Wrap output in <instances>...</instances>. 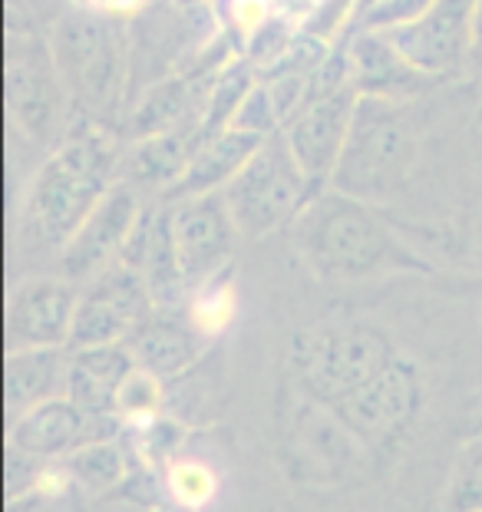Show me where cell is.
Wrapping results in <instances>:
<instances>
[{
  "mask_svg": "<svg viewBox=\"0 0 482 512\" xmlns=\"http://www.w3.org/2000/svg\"><path fill=\"white\" fill-rule=\"evenodd\" d=\"M126 139L93 119L76 116L70 133L40 159L27 185L24 232L34 252L53 261L67 248L106 192L123 179Z\"/></svg>",
  "mask_w": 482,
  "mask_h": 512,
  "instance_id": "cell-2",
  "label": "cell"
},
{
  "mask_svg": "<svg viewBox=\"0 0 482 512\" xmlns=\"http://www.w3.org/2000/svg\"><path fill=\"white\" fill-rule=\"evenodd\" d=\"M360 93L350 83L337 86V90L317 93L304 110L281 129L284 139L311 179L317 192L331 189L334 172L341 166V156L350 139V126H354Z\"/></svg>",
  "mask_w": 482,
  "mask_h": 512,
  "instance_id": "cell-12",
  "label": "cell"
},
{
  "mask_svg": "<svg viewBox=\"0 0 482 512\" xmlns=\"http://www.w3.org/2000/svg\"><path fill=\"white\" fill-rule=\"evenodd\" d=\"M136 367L149 370L162 380L182 377L202 361L208 341L189 324L182 308H156V314L139 324L126 341Z\"/></svg>",
  "mask_w": 482,
  "mask_h": 512,
  "instance_id": "cell-15",
  "label": "cell"
},
{
  "mask_svg": "<svg viewBox=\"0 0 482 512\" xmlns=\"http://www.w3.org/2000/svg\"><path fill=\"white\" fill-rule=\"evenodd\" d=\"M403 347L387 328L364 318H331L294 331L288 344L291 380L308 394L317 407L354 394L383 374Z\"/></svg>",
  "mask_w": 482,
  "mask_h": 512,
  "instance_id": "cell-4",
  "label": "cell"
},
{
  "mask_svg": "<svg viewBox=\"0 0 482 512\" xmlns=\"http://www.w3.org/2000/svg\"><path fill=\"white\" fill-rule=\"evenodd\" d=\"M423 380V367L403 351L370 384L357 387L354 394L324 410L341 423L344 433L360 437L370 450H383V446L400 443L413 430L426 400Z\"/></svg>",
  "mask_w": 482,
  "mask_h": 512,
  "instance_id": "cell-7",
  "label": "cell"
},
{
  "mask_svg": "<svg viewBox=\"0 0 482 512\" xmlns=\"http://www.w3.org/2000/svg\"><path fill=\"white\" fill-rule=\"evenodd\" d=\"M436 0H377L374 7H367L354 24H350L347 34L354 30H374V34H390V30H400L420 20L426 10H430Z\"/></svg>",
  "mask_w": 482,
  "mask_h": 512,
  "instance_id": "cell-27",
  "label": "cell"
},
{
  "mask_svg": "<svg viewBox=\"0 0 482 512\" xmlns=\"http://www.w3.org/2000/svg\"><path fill=\"white\" fill-rule=\"evenodd\" d=\"M443 512H482V433L459 446L449 466Z\"/></svg>",
  "mask_w": 482,
  "mask_h": 512,
  "instance_id": "cell-23",
  "label": "cell"
},
{
  "mask_svg": "<svg viewBox=\"0 0 482 512\" xmlns=\"http://www.w3.org/2000/svg\"><path fill=\"white\" fill-rule=\"evenodd\" d=\"M238 308H241L238 278H235V268H228V271H222V275L195 285L189 291V301H185L182 311H185V318H189L192 328L212 344L235 328Z\"/></svg>",
  "mask_w": 482,
  "mask_h": 512,
  "instance_id": "cell-21",
  "label": "cell"
},
{
  "mask_svg": "<svg viewBox=\"0 0 482 512\" xmlns=\"http://www.w3.org/2000/svg\"><path fill=\"white\" fill-rule=\"evenodd\" d=\"M7 34L10 116H14V126L24 136V143L47 156L70 133L76 119L57 57H53L50 24H43V17L30 0H24V7L14 0Z\"/></svg>",
  "mask_w": 482,
  "mask_h": 512,
  "instance_id": "cell-5",
  "label": "cell"
},
{
  "mask_svg": "<svg viewBox=\"0 0 482 512\" xmlns=\"http://www.w3.org/2000/svg\"><path fill=\"white\" fill-rule=\"evenodd\" d=\"M126 470H129V460L116 446V440L83 446V450L70 453V460H67V473L76 483L93 489V493H103V489H113L116 483H123Z\"/></svg>",
  "mask_w": 482,
  "mask_h": 512,
  "instance_id": "cell-24",
  "label": "cell"
},
{
  "mask_svg": "<svg viewBox=\"0 0 482 512\" xmlns=\"http://www.w3.org/2000/svg\"><path fill=\"white\" fill-rule=\"evenodd\" d=\"M156 314V301L142 278V271L113 261L93 281L80 285V308H76L70 351L100 344H126L139 324Z\"/></svg>",
  "mask_w": 482,
  "mask_h": 512,
  "instance_id": "cell-8",
  "label": "cell"
},
{
  "mask_svg": "<svg viewBox=\"0 0 482 512\" xmlns=\"http://www.w3.org/2000/svg\"><path fill=\"white\" fill-rule=\"evenodd\" d=\"M133 370L136 361L126 344L76 347L70 351L67 367V397L86 417L119 413V394H123V384Z\"/></svg>",
  "mask_w": 482,
  "mask_h": 512,
  "instance_id": "cell-16",
  "label": "cell"
},
{
  "mask_svg": "<svg viewBox=\"0 0 482 512\" xmlns=\"http://www.w3.org/2000/svg\"><path fill=\"white\" fill-rule=\"evenodd\" d=\"M278 0H222L218 4V34H222L238 57H245L251 43L278 17Z\"/></svg>",
  "mask_w": 482,
  "mask_h": 512,
  "instance_id": "cell-22",
  "label": "cell"
},
{
  "mask_svg": "<svg viewBox=\"0 0 482 512\" xmlns=\"http://www.w3.org/2000/svg\"><path fill=\"white\" fill-rule=\"evenodd\" d=\"M291 252L314 281L331 288L383 278H436L440 265L403 232L390 212L347 192L324 189L288 228Z\"/></svg>",
  "mask_w": 482,
  "mask_h": 512,
  "instance_id": "cell-1",
  "label": "cell"
},
{
  "mask_svg": "<svg viewBox=\"0 0 482 512\" xmlns=\"http://www.w3.org/2000/svg\"><path fill=\"white\" fill-rule=\"evenodd\" d=\"M70 347H27L7 351V407L27 413L53 397H67Z\"/></svg>",
  "mask_w": 482,
  "mask_h": 512,
  "instance_id": "cell-20",
  "label": "cell"
},
{
  "mask_svg": "<svg viewBox=\"0 0 482 512\" xmlns=\"http://www.w3.org/2000/svg\"><path fill=\"white\" fill-rule=\"evenodd\" d=\"M166 493L175 506L185 512H199L215 499L218 493V476L205 460L195 456H179L166 466Z\"/></svg>",
  "mask_w": 482,
  "mask_h": 512,
  "instance_id": "cell-25",
  "label": "cell"
},
{
  "mask_svg": "<svg viewBox=\"0 0 482 512\" xmlns=\"http://www.w3.org/2000/svg\"><path fill=\"white\" fill-rule=\"evenodd\" d=\"M83 443L86 413L70 397H53L10 423V450L27 460H57L83 450Z\"/></svg>",
  "mask_w": 482,
  "mask_h": 512,
  "instance_id": "cell-18",
  "label": "cell"
},
{
  "mask_svg": "<svg viewBox=\"0 0 482 512\" xmlns=\"http://www.w3.org/2000/svg\"><path fill=\"white\" fill-rule=\"evenodd\" d=\"M67 4H70V0H67Z\"/></svg>",
  "mask_w": 482,
  "mask_h": 512,
  "instance_id": "cell-31",
  "label": "cell"
},
{
  "mask_svg": "<svg viewBox=\"0 0 482 512\" xmlns=\"http://www.w3.org/2000/svg\"><path fill=\"white\" fill-rule=\"evenodd\" d=\"M70 4L103 20H116V24H136L156 0H70Z\"/></svg>",
  "mask_w": 482,
  "mask_h": 512,
  "instance_id": "cell-29",
  "label": "cell"
},
{
  "mask_svg": "<svg viewBox=\"0 0 482 512\" xmlns=\"http://www.w3.org/2000/svg\"><path fill=\"white\" fill-rule=\"evenodd\" d=\"M53 57L70 93L73 116L93 119L119 133L129 106L133 43L129 24L103 20L80 7H63L50 24Z\"/></svg>",
  "mask_w": 482,
  "mask_h": 512,
  "instance_id": "cell-3",
  "label": "cell"
},
{
  "mask_svg": "<svg viewBox=\"0 0 482 512\" xmlns=\"http://www.w3.org/2000/svg\"><path fill=\"white\" fill-rule=\"evenodd\" d=\"M162 403H166L162 377L136 367L123 384V394H119V417L126 423H136V427H149V423L159 420Z\"/></svg>",
  "mask_w": 482,
  "mask_h": 512,
  "instance_id": "cell-26",
  "label": "cell"
},
{
  "mask_svg": "<svg viewBox=\"0 0 482 512\" xmlns=\"http://www.w3.org/2000/svg\"><path fill=\"white\" fill-rule=\"evenodd\" d=\"M261 143H265L261 136L241 133V129L232 126L208 133L199 143V149H195V156L189 159V166H185L182 179L159 202H179V199H192V195L225 192V185L245 169V162L255 156Z\"/></svg>",
  "mask_w": 482,
  "mask_h": 512,
  "instance_id": "cell-19",
  "label": "cell"
},
{
  "mask_svg": "<svg viewBox=\"0 0 482 512\" xmlns=\"http://www.w3.org/2000/svg\"><path fill=\"white\" fill-rule=\"evenodd\" d=\"M479 0H436L420 20L390 30V40L420 73L440 83H463L473 47Z\"/></svg>",
  "mask_w": 482,
  "mask_h": 512,
  "instance_id": "cell-11",
  "label": "cell"
},
{
  "mask_svg": "<svg viewBox=\"0 0 482 512\" xmlns=\"http://www.w3.org/2000/svg\"><path fill=\"white\" fill-rule=\"evenodd\" d=\"M232 129H241V133H251L261 139L281 133V116H278L275 96H271L268 86L261 83V76H258V83L251 86V93L245 96V103L238 106Z\"/></svg>",
  "mask_w": 482,
  "mask_h": 512,
  "instance_id": "cell-28",
  "label": "cell"
},
{
  "mask_svg": "<svg viewBox=\"0 0 482 512\" xmlns=\"http://www.w3.org/2000/svg\"><path fill=\"white\" fill-rule=\"evenodd\" d=\"M314 195L317 189L298 166L284 133L268 136L245 169L225 185V202L245 242L288 232Z\"/></svg>",
  "mask_w": 482,
  "mask_h": 512,
  "instance_id": "cell-6",
  "label": "cell"
},
{
  "mask_svg": "<svg viewBox=\"0 0 482 512\" xmlns=\"http://www.w3.org/2000/svg\"><path fill=\"white\" fill-rule=\"evenodd\" d=\"M166 205H169L172 245L189 288L235 268L238 245L245 238L238 232L235 215L225 202V192L192 195V199H179Z\"/></svg>",
  "mask_w": 482,
  "mask_h": 512,
  "instance_id": "cell-9",
  "label": "cell"
},
{
  "mask_svg": "<svg viewBox=\"0 0 482 512\" xmlns=\"http://www.w3.org/2000/svg\"><path fill=\"white\" fill-rule=\"evenodd\" d=\"M341 40L347 43L350 86L360 93V100H416L446 86L416 70L387 34L354 30Z\"/></svg>",
  "mask_w": 482,
  "mask_h": 512,
  "instance_id": "cell-14",
  "label": "cell"
},
{
  "mask_svg": "<svg viewBox=\"0 0 482 512\" xmlns=\"http://www.w3.org/2000/svg\"><path fill=\"white\" fill-rule=\"evenodd\" d=\"M463 83L476 93V100L482 106V0H479V7H476L473 47H469V63H466V80Z\"/></svg>",
  "mask_w": 482,
  "mask_h": 512,
  "instance_id": "cell-30",
  "label": "cell"
},
{
  "mask_svg": "<svg viewBox=\"0 0 482 512\" xmlns=\"http://www.w3.org/2000/svg\"><path fill=\"white\" fill-rule=\"evenodd\" d=\"M149 202L152 199H146L126 179H119L106 192V199L90 212V219L76 228V235L60 252V258L53 261L57 275L73 281V285H86V281H93L113 261H119Z\"/></svg>",
  "mask_w": 482,
  "mask_h": 512,
  "instance_id": "cell-10",
  "label": "cell"
},
{
  "mask_svg": "<svg viewBox=\"0 0 482 512\" xmlns=\"http://www.w3.org/2000/svg\"><path fill=\"white\" fill-rule=\"evenodd\" d=\"M205 136V126H185L172 129V133L126 143L123 179L146 199H162L182 179L185 166H189V159L195 156V149H199Z\"/></svg>",
  "mask_w": 482,
  "mask_h": 512,
  "instance_id": "cell-17",
  "label": "cell"
},
{
  "mask_svg": "<svg viewBox=\"0 0 482 512\" xmlns=\"http://www.w3.org/2000/svg\"><path fill=\"white\" fill-rule=\"evenodd\" d=\"M76 308H80V285L60 275L27 278L10 291L7 301V347L10 351L67 347Z\"/></svg>",
  "mask_w": 482,
  "mask_h": 512,
  "instance_id": "cell-13",
  "label": "cell"
}]
</instances>
